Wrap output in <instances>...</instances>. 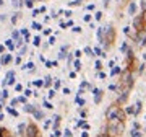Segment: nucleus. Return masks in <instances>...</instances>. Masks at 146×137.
Returning a JSON list of instances; mask_svg holds the SVG:
<instances>
[{"label": "nucleus", "mask_w": 146, "mask_h": 137, "mask_svg": "<svg viewBox=\"0 0 146 137\" xmlns=\"http://www.w3.org/2000/svg\"><path fill=\"white\" fill-rule=\"evenodd\" d=\"M123 132V122L119 119H109V134L120 136Z\"/></svg>", "instance_id": "nucleus-1"}, {"label": "nucleus", "mask_w": 146, "mask_h": 137, "mask_svg": "<svg viewBox=\"0 0 146 137\" xmlns=\"http://www.w3.org/2000/svg\"><path fill=\"white\" fill-rule=\"evenodd\" d=\"M107 119H119V121L123 122V114H122V111L117 106H114V108H110L107 111Z\"/></svg>", "instance_id": "nucleus-2"}, {"label": "nucleus", "mask_w": 146, "mask_h": 137, "mask_svg": "<svg viewBox=\"0 0 146 137\" xmlns=\"http://www.w3.org/2000/svg\"><path fill=\"white\" fill-rule=\"evenodd\" d=\"M37 136V127L36 126H28V132H26V137H36Z\"/></svg>", "instance_id": "nucleus-3"}, {"label": "nucleus", "mask_w": 146, "mask_h": 137, "mask_svg": "<svg viewBox=\"0 0 146 137\" xmlns=\"http://www.w3.org/2000/svg\"><path fill=\"white\" fill-rule=\"evenodd\" d=\"M130 13H135V3H131L130 5Z\"/></svg>", "instance_id": "nucleus-4"}, {"label": "nucleus", "mask_w": 146, "mask_h": 137, "mask_svg": "<svg viewBox=\"0 0 146 137\" xmlns=\"http://www.w3.org/2000/svg\"><path fill=\"white\" fill-rule=\"evenodd\" d=\"M0 5H2V0H0Z\"/></svg>", "instance_id": "nucleus-5"}, {"label": "nucleus", "mask_w": 146, "mask_h": 137, "mask_svg": "<svg viewBox=\"0 0 146 137\" xmlns=\"http://www.w3.org/2000/svg\"><path fill=\"white\" fill-rule=\"evenodd\" d=\"M0 137H2V132H0Z\"/></svg>", "instance_id": "nucleus-6"}]
</instances>
